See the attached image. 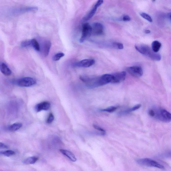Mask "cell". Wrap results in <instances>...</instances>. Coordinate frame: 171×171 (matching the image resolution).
<instances>
[{
    "label": "cell",
    "instance_id": "1",
    "mask_svg": "<svg viewBox=\"0 0 171 171\" xmlns=\"http://www.w3.org/2000/svg\"><path fill=\"white\" fill-rule=\"evenodd\" d=\"M136 50L146 56L156 61H159L161 59L160 55L154 52L149 46L143 44H138L135 46Z\"/></svg>",
    "mask_w": 171,
    "mask_h": 171
},
{
    "label": "cell",
    "instance_id": "2",
    "mask_svg": "<svg viewBox=\"0 0 171 171\" xmlns=\"http://www.w3.org/2000/svg\"><path fill=\"white\" fill-rule=\"evenodd\" d=\"M154 114L153 118L164 122H169L171 121V114L165 109L159 108L153 109Z\"/></svg>",
    "mask_w": 171,
    "mask_h": 171
},
{
    "label": "cell",
    "instance_id": "3",
    "mask_svg": "<svg viewBox=\"0 0 171 171\" xmlns=\"http://www.w3.org/2000/svg\"><path fill=\"white\" fill-rule=\"evenodd\" d=\"M80 80L83 81L86 86L90 88H93L101 86L100 77H92L81 76Z\"/></svg>",
    "mask_w": 171,
    "mask_h": 171
},
{
    "label": "cell",
    "instance_id": "4",
    "mask_svg": "<svg viewBox=\"0 0 171 171\" xmlns=\"http://www.w3.org/2000/svg\"><path fill=\"white\" fill-rule=\"evenodd\" d=\"M136 162L140 165L149 167L157 168L161 169H164L165 168L161 164L157 163L156 161L153 159L145 158L139 159L136 161Z\"/></svg>",
    "mask_w": 171,
    "mask_h": 171
},
{
    "label": "cell",
    "instance_id": "5",
    "mask_svg": "<svg viewBox=\"0 0 171 171\" xmlns=\"http://www.w3.org/2000/svg\"><path fill=\"white\" fill-rule=\"evenodd\" d=\"M37 83L35 79L31 77H25L19 79L16 83L19 86L21 87H31Z\"/></svg>",
    "mask_w": 171,
    "mask_h": 171
},
{
    "label": "cell",
    "instance_id": "6",
    "mask_svg": "<svg viewBox=\"0 0 171 171\" xmlns=\"http://www.w3.org/2000/svg\"><path fill=\"white\" fill-rule=\"evenodd\" d=\"M92 34V26L89 24L85 23L82 26V34L80 39L82 43L89 38Z\"/></svg>",
    "mask_w": 171,
    "mask_h": 171
},
{
    "label": "cell",
    "instance_id": "7",
    "mask_svg": "<svg viewBox=\"0 0 171 171\" xmlns=\"http://www.w3.org/2000/svg\"><path fill=\"white\" fill-rule=\"evenodd\" d=\"M126 71L132 76L136 78H139L143 75L142 69L140 67L134 66L128 67Z\"/></svg>",
    "mask_w": 171,
    "mask_h": 171
},
{
    "label": "cell",
    "instance_id": "8",
    "mask_svg": "<svg viewBox=\"0 0 171 171\" xmlns=\"http://www.w3.org/2000/svg\"><path fill=\"white\" fill-rule=\"evenodd\" d=\"M91 26L92 34L95 35H100L103 34L104 28L102 24L100 23L95 22Z\"/></svg>",
    "mask_w": 171,
    "mask_h": 171
},
{
    "label": "cell",
    "instance_id": "9",
    "mask_svg": "<svg viewBox=\"0 0 171 171\" xmlns=\"http://www.w3.org/2000/svg\"><path fill=\"white\" fill-rule=\"evenodd\" d=\"M103 1H101V0L98 1L93 8L91 10L90 12L84 18V20L87 21L89 20L92 18L95 13H96L98 8L103 4Z\"/></svg>",
    "mask_w": 171,
    "mask_h": 171
},
{
    "label": "cell",
    "instance_id": "10",
    "mask_svg": "<svg viewBox=\"0 0 171 171\" xmlns=\"http://www.w3.org/2000/svg\"><path fill=\"white\" fill-rule=\"evenodd\" d=\"M95 62V61L93 59H84L75 64L74 65L78 67L88 68L93 65Z\"/></svg>",
    "mask_w": 171,
    "mask_h": 171
},
{
    "label": "cell",
    "instance_id": "11",
    "mask_svg": "<svg viewBox=\"0 0 171 171\" xmlns=\"http://www.w3.org/2000/svg\"><path fill=\"white\" fill-rule=\"evenodd\" d=\"M50 103L48 102L45 101L36 105L35 109L37 112H39L42 110H48L50 109Z\"/></svg>",
    "mask_w": 171,
    "mask_h": 171
},
{
    "label": "cell",
    "instance_id": "12",
    "mask_svg": "<svg viewBox=\"0 0 171 171\" xmlns=\"http://www.w3.org/2000/svg\"><path fill=\"white\" fill-rule=\"evenodd\" d=\"M114 77V83H118L124 81L126 79V73L125 72H118L113 74Z\"/></svg>",
    "mask_w": 171,
    "mask_h": 171
},
{
    "label": "cell",
    "instance_id": "13",
    "mask_svg": "<svg viewBox=\"0 0 171 171\" xmlns=\"http://www.w3.org/2000/svg\"><path fill=\"white\" fill-rule=\"evenodd\" d=\"M0 69L2 73L6 76H9L12 74L11 69L4 62H1L0 65Z\"/></svg>",
    "mask_w": 171,
    "mask_h": 171
},
{
    "label": "cell",
    "instance_id": "14",
    "mask_svg": "<svg viewBox=\"0 0 171 171\" xmlns=\"http://www.w3.org/2000/svg\"><path fill=\"white\" fill-rule=\"evenodd\" d=\"M60 151L61 153L64 154L65 156L67 157L72 162H75L77 160L76 157H75L74 154L70 152V151L62 149H60Z\"/></svg>",
    "mask_w": 171,
    "mask_h": 171
},
{
    "label": "cell",
    "instance_id": "15",
    "mask_svg": "<svg viewBox=\"0 0 171 171\" xmlns=\"http://www.w3.org/2000/svg\"><path fill=\"white\" fill-rule=\"evenodd\" d=\"M51 45V42L50 41H47L44 42L43 45V54L45 57H47L49 55Z\"/></svg>",
    "mask_w": 171,
    "mask_h": 171
},
{
    "label": "cell",
    "instance_id": "16",
    "mask_svg": "<svg viewBox=\"0 0 171 171\" xmlns=\"http://www.w3.org/2000/svg\"><path fill=\"white\" fill-rule=\"evenodd\" d=\"M162 47V44L158 41H155L152 42V49L153 51L156 53L158 52Z\"/></svg>",
    "mask_w": 171,
    "mask_h": 171
},
{
    "label": "cell",
    "instance_id": "17",
    "mask_svg": "<svg viewBox=\"0 0 171 171\" xmlns=\"http://www.w3.org/2000/svg\"><path fill=\"white\" fill-rule=\"evenodd\" d=\"M38 10L37 7L35 6L32 7H26L24 8H20L17 11H16L18 13H24L28 12L36 11Z\"/></svg>",
    "mask_w": 171,
    "mask_h": 171
},
{
    "label": "cell",
    "instance_id": "18",
    "mask_svg": "<svg viewBox=\"0 0 171 171\" xmlns=\"http://www.w3.org/2000/svg\"><path fill=\"white\" fill-rule=\"evenodd\" d=\"M38 160V158L35 156L29 157L25 159L23 163L27 164H34L37 162Z\"/></svg>",
    "mask_w": 171,
    "mask_h": 171
},
{
    "label": "cell",
    "instance_id": "19",
    "mask_svg": "<svg viewBox=\"0 0 171 171\" xmlns=\"http://www.w3.org/2000/svg\"><path fill=\"white\" fill-rule=\"evenodd\" d=\"M22 125L20 123H16L12 124L9 127V129L12 131H17L22 127Z\"/></svg>",
    "mask_w": 171,
    "mask_h": 171
},
{
    "label": "cell",
    "instance_id": "20",
    "mask_svg": "<svg viewBox=\"0 0 171 171\" xmlns=\"http://www.w3.org/2000/svg\"><path fill=\"white\" fill-rule=\"evenodd\" d=\"M32 46L33 47L35 50L37 51H40V45L37 40L35 39H32Z\"/></svg>",
    "mask_w": 171,
    "mask_h": 171
},
{
    "label": "cell",
    "instance_id": "21",
    "mask_svg": "<svg viewBox=\"0 0 171 171\" xmlns=\"http://www.w3.org/2000/svg\"><path fill=\"white\" fill-rule=\"evenodd\" d=\"M32 39L31 40H25L22 41L21 44V46L23 48L32 46Z\"/></svg>",
    "mask_w": 171,
    "mask_h": 171
},
{
    "label": "cell",
    "instance_id": "22",
    "mask_svg": "<svg viewBox=\"0 0 171 171\" xmlns=\"http://www.w3.org/2000/svg\"><path fill=\"white\" fill-rule=\"evenodd\" d=\"M0 153L2 155L8 157L12 156L15 154V153L14 151L11 150L3 151V152H1Z\"/></svg>",
    "mask_w": 171,
    "mask_h": 171
},
{
    "label": "cell",
    "instance_id": "23",
    "mask_svg": "<svg viewBox=\"0 0 171 171\" xmlns=\"http://www.w3.org/2000/svg\"><path fill=\"white\" fill-rule=\"evenodd\" d=\"M65 54L63 52H59L55 54L52 58V60L54 61H57L60 60L62 57L64 56Z\"/></svg>",
    "mask_w": 171,
    "mask_h": 171
},
{
    "label": "cell",
    "instance_id": "24",
    "mask_svg": "<svg viewBox=\"0 0 171 171\" xmlns=\"http://www.w3.org/2000/svg\"><path fill=\"white\" fill-rule=\"evenodd\" d=\"M141 17L146 19L147 21L149 22H153V20L152 17L146 13L144 12H141L140 14Z\"/></svg>",
    "mask_w": 171,
    "mask_h": 171
},
{
    "label": "cell",
    "instance_id": "25",
    "mask_svg": "<svg viewBox=\"0 0 171 171\" xmlns=\"http://www.w3.org/2000/svg\"><path fill=\"white\" fill-rule=\"evenodd\" d=\"M112 45L114 48L118 50H122L124 48L123 45L120 42H114Z\"/></svg>",
    "mask_w": 171,
    "mask_h": 171
},
{
    "label": "cell",
    "instance_id": "26",
    "mask_svg": "<svg viewBox=\"0 0 171 171\" xmlns=\"http://www.w3.org/2000/svg\"><path fill=\"white\" fill-rule=\"evenodd\" d=\"M117 109V107L116 106H111L103 109L101 110L102 111L107 112H113Z\"/></svg>",
    "mask_w": 171,
    "mask_h": 171
},
{
    "label": "cell",
    "instance_id": "27",
    "mask_svg": "<svg viewBox=\"0 0 171 171\" xmlns=\"http://www.w3.org/2000/svg\"><path fill=\"white\" fill-rule=\"evenodd\" d=\"M141 105L140 104L137 105H136L135 106H134L133 107L130 108V109H128L126 111H125V112H130L136 111L138 109H139V108L141 107Z\"/></svg>",
    "mask_w": 171,
    "mask_h": 171
},
{
    "label": "cell",
    "instance_id": "28",
    "mask_svg": "<svg viewBox=\"0 0 171 171\" xmlns=\"http://www.w3.org/2000/svg\"><path fill=\"white\" fill-rule=\"evenodd\" d=\"M54 119V116L53 114L52 113L49 114L47 120V123L51 124L53 121Z\"/></svg>",
    "mask_w": 171,
    "mask_h": 171
},
{
    "label": "cell",
    "instance_id": "29",
    "mask_svg": "<svg viewBox=\"0 0 171 171\" xmlns=\"http://www.w3.org/2000/svg\"><path fill=\"white\" fill-rule=\"evenodd\" d=\"M122 21L125 22L129 21L131 20V18L129 15H124L121 18Z\"/></svg>",
    "mask_w": 171,
    "mask_h": 171
},
{
    "label": "cell",
    "instance_id": "30",
    "mask_svg": "<svg viewBox=\"0 0 171 171\" xmlns=\"http://www.w3.org/2000/svg\"><path fill=\"white\" fill-rule=\"evenodd\" d=\"M93 127L95 128V129H96L99 131H101L102 133L103 134H105V131L101 127L99 126H97L96 125H94Z\"/></svg>",
    "mask_w": 171,
    "mask_h": 171
},
{
    "label": "cell",
    "instance_id": "31",
    "mask_svg": "<svg viewBox=\"0 0 171 171\" xmlns=\"http://www.w3.org/2000/svg\"><path fill=\"white\" fill-rule=\"evenodd\" d=\"M0 148H1V149H7L8 146L5 144L1 142L0 143Z\"/></svg>",
    "mask_w": 171,
    "mask_h": 171
},
{
    "label": "cell",
    "instance_id": "32",
    "mask_svg": "<svg viewBox=\"0 0 171 171\" xmlns=\"http://www.w3.org/2000/svg\"><path fill=\"white\" fill-rule=\"evenodd\" d=\"M144 32L146 34H149L150 33V31L149 30H146Z\"/></svg>",
    "mask_w": 171,
    "mask_h": 171
},
{
    "label": "cell",
    "instance_id": "33",
    "mask_svg": "<svg viewBox=\"0 0 171 171\" xmlns=\"http://www.w3.org/2000/svg\"><path fill=\"white\" fill-rule=\"evenodd\" d=\"M169 18L171 20V13H170V14H169Z\"/></svg>",
    "mask_w": 171,
    "mask_h": 171
}]
</instances>
